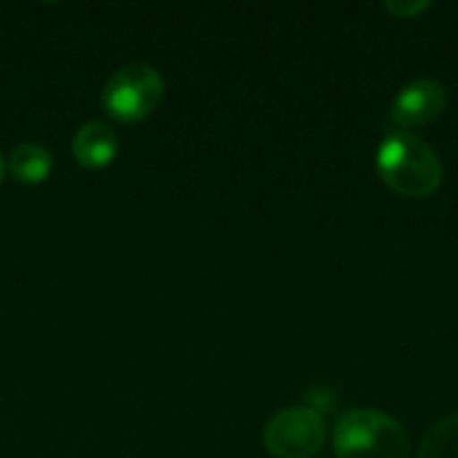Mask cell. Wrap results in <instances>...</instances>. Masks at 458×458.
<instances>
[{
	"mask_svg": "<svg viewBox=\"0 0 458 458\" xmlns=\"http://www.w3.org/2000/svg\"><path fill=\"white\" fill-rule=\"evenodd\" d=\"M381 180L403 196H429L443 182L440 153L416 131H389L376 153Z\"/></svg>",
	"mask_w": 458,
	"mask_h": 458,
	"instance_id": "6da1fadb",
	"label": "cell"
},
{
	"mask_svg": "<svg viewBox=\"0 0 458 458\" xmlns=\"http://www.w3.org/2000/svg\"><path fill=\"white\" fill-rule=\"evenodd\" d=\"M164 97V78L153 64H121L102 89L105 110L118 121H140L150 115Z\"/></svg>",
	"mask_w": 458,
	"mask_h": 458,
	"instance_id": "3957f363",
	"label": "cell"
},
{
	"mask_svg": "<svg viewBox=\"0 0 458 458\" xmlns=\"http://www.w3.org/2000/svg\"><path fill=\"white\" fill-rule=\"evenodd\" d=\"M338 458H408L411 437L405 427L376 408L346 411L333 432Z\"/></svg>",
	"mask_w": 458,
	"mask_h": 458,
	"instance_id": "7a4b0ae2",
	"label": "cell"
},
{
	"mask_svg": "<svg viewBox=\"0 0 458 458\" xmlns=\"http://www.w3.org/2000/svg\"><path fill=\"white\" fill-rule=\"evenodd\" d=\"M327 440L325 416L309 405L274 413L263 429L266 451L276 458H311Z\"/></svg>",
	"mask_w": 458,
	"mask_h": 458,
	"instance_id": "277c9868",
	"label": "cell"
},
{
	"mask_svg": "<svg viewBox=\"0 0 458 458\" xmlns=\"http://www.w3.org/2000/svg\"><path fill=\"white\" fill-rule=\"evenodd\" d=\"M445 102H448V94L440 81L413 78L397 91L392 102V118L397 121L400 129L411 131V129L432 123L445 110Z\"/></svg>",
	"mask_w": 458,
	"mask_h": 458,
	"instance_id": "5b68a950",
	"label": "cell"
},
{
	"mask_svg": "<svg viewBox=\"0 0 458 458\" xmlns=\"http://www.w3.org/2000/svg\"><path fill=\"white\" fill-rule=\"evenodd\" d=\"M51 166H54V158H51L48 148L38 145V142L16 145L8 156V169L21 182H40L43 177H48Z\"/></svg>",
	"mask_w": 458,
	"mask_h": 458,
	"instance_id": "52a82bcc",
	"label": "cell"
},
{
	"mask_svg": "<svg viewBox=\"0 0 458 458\" xmlns=\"http://www.w3.org/2000/svg\"><path fill=\"white\" fill-rule=\"evenodd\" d=\"M115 150H118V137L105 121H86L72 137V153L89 169H99L110 164L115 158Z\"/></svg>",
	"mask_w": 458,
	"mask_h": 458,
	"instance_id": "8992f818",
	"label": "cell"
},
{
	"mask_svg": "<svg viewBox=\"0 0 458 458\" xmlns=\"http://www.w3.org/2000/svg\"><path fill=\"white\" fill-rule=\"evenodd\" d=\"M419 458H458V413L440 419L427 429L419 445Z\"/></svg>",
	"mask_w": 458,
	"mask_h": 458,
	"instance_id": "ba28073f",
	"label": "cell"
},
{
	"mask_svg": "<svg viewBox=\"0 0 458 458\" xmlns=\"http://www.w3.org/2000/svg\"><path fill=\"white\" fill-rule=\"evenodd\" d=\"M3 174H5V161H3V156H0V180H3Z\"/></svg>",
	"mask_w": 458,
	"mask_h": 458,
	"instance_id": "30bf717a",
	"label": "cell"
},
{
	"mask_svg": "<svg viewBox=\"0 0 458 458\" xmlns=\"http://www.w3.org/2000/svg\"><path fill=\"white\" fill-rule=\"evenodd\" d=\"M386 5V11H392L394 16H400V19H408V16H416V13H421V11H427L432 3L429 0H413V3H394V0H386L384 3Z\"/></svg>",
	"mask_w": 458,
	"mask_h": 458,
	"instance_id": "9c48e42d",
	"label": "cell"
}]
</instances>
